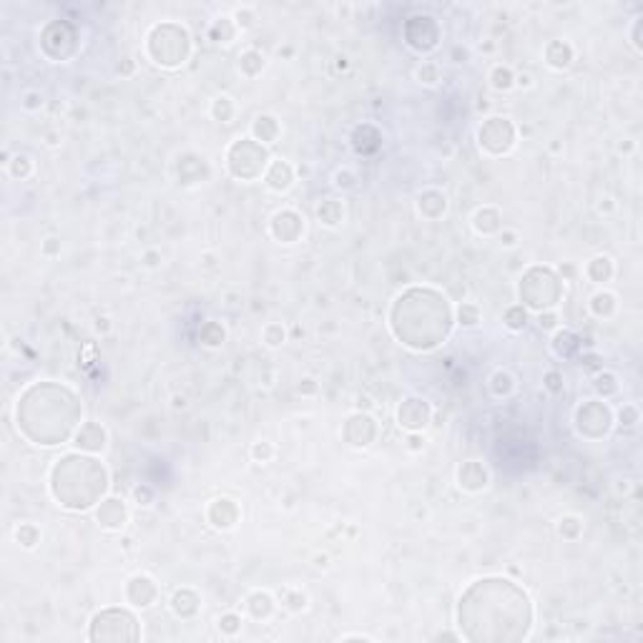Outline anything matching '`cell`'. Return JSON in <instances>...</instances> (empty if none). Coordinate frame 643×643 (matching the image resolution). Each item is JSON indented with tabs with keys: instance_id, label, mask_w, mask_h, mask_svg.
Listing matches in <instances>:
<instances>
[{
	"instance_id": "1",
	"label": "cell",
	"mask_w": 643,
	"mask_h": 643,
	"mask_svg": "<svg viewBox=\"0 0 643 643\" xmlns=\"http://www.w3.org/2000/svg\"><path fill=\"white\" fill-rule=\"evenodd\" d=\"M492 606L490 578L478 581L460 601V626L470 641H515L531 628V598L518 585L500 578L498 598Z\"/></svg>"
},
{
	"instance_id": "2",
	"label": "cell",
	"mask_w": 643,
	"mask_h": 643,
	"mask_svg": "<svg viewBox=\"0 0 643 643\" xmlns=\"http://www.w3.org/2000/svg\"><path fill=\"white\" fill-rule=\"evenodd\" d=\"M131 613L126 610H103L99 616L93 618V628H91V638L93 641H124V638H138L136 628H126L124 621H128Z\"/></svg>"
},
{
	"instance_id": "3",
	"label": "cell",
	"mask_w": 643,
	"mask_h": 643,
	"mask_svg": "<svg viewBox=\"0 0 643 643\" xmlns=\"http://www.w3.org/2000/svg\"><path fill=\"white\" fill-rule=\"evenodd\" d=\"M153 33H156L161 40H166L164 51L158 53V56H153V58H156V63H164V66H178L176 56L184 60L186 53H189V35H186L184 28L161 26V28H156Z\"/></svg>"
},
{
	"instance_id": "4",
	"label": "cell",
	"mask_w": 643,
	"mask_h": 643,
	"mask_svg": "<svg viewBox=\"0 0 643 643\" xmlns=\"http://www.w3.org/2000/svg\"><path fill=\"white\" fill-rule=\"evenodd\" d=\"M480 144L492 153L508 151L512 146V126L506 119H490L480 128Z\"/></svg>"
},
{
	"instance_id": "5",
	"label": "cell",
	"mask_w": 643,
	"mask_h": 643,
	"mask_svg": "<svg viewBox=\"0 0 643 643\" xmlns=\"http://www.w3.org/2000/svg\"><path fill=\"white\" fill-rule=\"evenodd\" d=\"M430 420V407L422 400H407L400 407V425L410 427V430H420Z\"/></svg>"
},
{
	"instance_id": "6",
	"label": "cell",
	"mask_w": 643,
	"mask_h": 643,
	"mask_svg": "<svg viewBox=\"0 0 643 643\" xmlns=\"http://www.w3.org/2000/svg\"><path fill=\"white\" fill-rule=\"evenodd\" d=\"M99 520L106 528H121L126 523V508L121 500H106L99 510Z\"/></svg>"
},
{
	"instance_id": "7",
	"label": "cell",
	"mask_w": 643,
	"mask_h": 643,
	"mask_svg": "<svg viewBox=\"0 0 643 643\" xmlns=\"http://www.w3.org/2000/svg\"><path fill=\"white\" fill-rule=\"evenodd\" d=\"M156 596V588L149 578H133L128 583V598H131L136 606H149Z\"/></svg>"
},
{
	"instance_id": "8",
	"label": "cell",
	"mask_w": 643,
	"mask_h": 643,
	"mask_svg": "<svg viewBox=\"0 0 643 643\" xmlns=\"http://www.w3.org/2000/svg\"><path fill=\"white\" fill-rule=\"evenodd\" d=\"M106 435H103V430H101L99 425H85L83 430L78 433V437H76V445L78 447H83V450H103V445H106Z\"/></svg>"
},
{
	"instance_id": "9",
	"label": "cell",
	"mask_w": 643,
	"mask_h": 643,
	"mask_svg": "<svg viewBox=\"0 0 643 643\" xmlns=\"http://www.w3.org/2000/svg\"><path fill=\"white\" fill-rule=\"evenodd\" d=\"M485 483H487L485 467H480L478 462H467L460 470V485L470 487V490H480V487H485Z\"/></svg>"
},
{
	"instance_id": "10",
	"label": "cell",
	"mask_w": 643,
	"mask_h": 643,
	"mask_svg": "<svg viewBox=\"0 0 643 643\" xmlns=\"http://www.w3.org/2000/svg\"><path fill=\"white\" fill-rule=\"evenodd\" d=\"M267 181H269L272 189L284 191V189H289V184H292V171H289L287 164H282V161H276V164L272 166V171H269V176H267Z\"/></svg>"
},
{
	"instance_id": "11",
	"label": "cell",
	"mask_w": 643,
	"mask_h": 643,
	"mask_svg": "<svg viewBox=\"0 0 643 643\" xmlns=\"http://www.w3.org/2000/svg\"><path fill=\"white\" fill-rule=\"evenodd\" d=\"M249 610L254 618H264L272 613V598L267 596V593H254V596L249 598Z\"/></svg>"
},
{
	"instance_id": "12",
	"label": "cell",
	"mask_w": 643,
	"mask_h": 643,
	"mask_svg": "<svg viewBox=\"0 0 643 643\" xmlns=\"http://www.w3.org/2000/svg\"><path fill=\"white\" fill-rule=\"evenodd\" d=\"M510 83H512V76L508 68H498V71L492 73V85H495V88H508Z\"/></svg>"
},
{
	"instance_id": "13",
	"label": "cell",
	"mask_w": 643,
	"mask_h": 643,
	"mask_svg": "<svg viewBox=\"0 0 643 643\" xmlns=\"http://www.w3.org/2000/svg\"><path fill=\"white\" fill-rule=\"evenodd\" d=\"M219 628L231 636V633H237V631L242 628V624H239V618L234 616V613H229V616H224L222 621H219Z\"/></svg>"
},
{
	"instance_id": "14",
	"label": "cell",
	"mask_w": 643,
	"mask_h": 643,
	"mask_svg": "<svg viewBox=\"0 0 643 643\" xmlns=\"http://www.w3.org/2000/svg\"><path fill=\"white\" fill-rule=\"evenodd\" d=\"M460 319H462V324H467V327L478 324V309H475V307H462V309H460Z\"/></svg>"
},
{
	"instance_id": "15",
	"label": "cell",
	"mask_w": 643,
	"mask_h": 643,
	"mask_svg": "<svg viewBox=\"0 0 643 643\" xmlns=\"http://www.w3.org/2000/svg\"><path fill=\"white\" fill-rule=\"evenodd\" d=\"M20 171H23V176L28 174V158H15V166H13V174L15 176H20Z\"/></svg>"
}]
</instances>
